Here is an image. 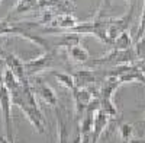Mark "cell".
I'll return each instance as SVG.
<instances>
[{
    "label": "cell",
    "instance_id": "6da1fadb",
    "mask_svg": "<svg viewBox=\"0 0 145 143\" xmlns=\"http://www.w3.org/2000/svg\"><path fill=\"white\" fill-rule=\"evenodd\" d=\"M9 92L12 97V104L18 105L20 111L29 120V123L39 133H44L45 132V117L39 108L38 102H36V97L31 86V82L25 83V85H20L19 83L18 86L10 89Z\"/></svg>",
    "mask_w": 145,
    "mask_h": 143
},
{
    "label": "cell",
    "instance_id": "7a4b0ae2",
    "mask_svg": "<svg viewBox=\"0 0 145 143\" xmlns=\"http://www.w3.org/2000/svg\"><path fill=\"white\" fill-rule=\"evenodd\" d=\"M64 58H68V57L65 53L63 56V48H52V50L44 51L36 58L23 62V66H25V72L29 77V76H35V75L41 73V72H46V70L57 67L59 62L64 60Z\"/></svg>",
    "mask_w": 145,
    "mask_h": 143
},
{
    "label": "cell",
    "instance_id": "3957f363",
    "mask_svg": "<svg viewBox=\"0 0 145 143\" xmlns=\"http://www.w3.org/2000/svg\"><path fill=\"white\" fill-rule=\"evenodd\" d=\"M138 60L137 54L134 51V47H131L128 50H115L109 51L106 56L94 58V60H89L90 66H105V64H112V66H122V64H131Z\"/></svg>",
    "mask_w": 145,
    "mask_h": 143
},
{
    "label": "cell",
    "instance_id": "277c9868",
    "mask_svg": "<svg viewBox=\"0 0 145 143\" xmlns=\"http://www.w3.org/2000/svg\"><path fill=\"white\" fill-rule=\"evenodd\" d=\"M71 92H72L71 95H72V101H74V107H76V118L77 121H80L84 113H86L90 101L99 95V89H96L93 85L89 88H74Z\"/></svg>",
    "mask_w": 145,
    "mask_h": 143
},
{
    "label": "cell",
    "instance_id": "5b68a950",
    "mask_svg": "<svg viewBox=\"0 0 145 143\" xmlns=\"http://www.w3.org/2000/svg\"><path fill=\"white\" fill-rule=\"evenodd\" d=\"M106 76H115L120 80V83H128V82H141L145 85V75L138 69L135 63L131 64H122L116 66L115 69L109 70Z\"/></svg>",
    "mask_w": 145,
    "mask_h": 143
},
{
    "label": "cell",
    "instance_id": "8992f818",
    "mask_svg": "<svg viewBox=\"0 0 145 143\" xmlns=\"http://www.w3.org/2000/svg\"><path fill=\"white\" fill-rule=\"evenodd\" d=\"M0 111L3 115V123L7 139L13 140V121H12V97L9 89L0 83Z\"/></svg>",
    "mask_w": 145,
    "mask_h": 143
},
{
    "label": "cell",
    "instance_id": "52a82bcc",
    "mask_svg": "<svg viewBox=\"0 0 145 143\" xmlns=\"http://www.w3.org/2000/svg\"><path fill=\"white\" fill-rule=\"evenodd\" d=\"M0 58L5 62L6 67L16 76V79L20 82V85H25V83L29 82V77L26 75V72H25L23 62L20 60L16 54L10 53V51H7V50H5V48L0 47Z\"/></svg>",
    "mask_w": 145,
    "mask_h": 143
},
{
    "label": "cell",
    "instance_id": "ba28073f",
    "mask_svg": "<svg viewBox=\"0 0 145 143\" xmlns=\"http://www.w3.org/2000/svg\"><path fill=\"white\" fill-rule=\"evenodd\" d=\"M135 7L137 6H129L125 15L119 16V18H110L109 25H107V37L112 44L119 34H122L123 31H128V28L131 26L132 19H134V15H135Z\"/></svg>",
    "mask_w": 145,
    "mask_h": 143
},
{
    "label": "cell",
    "instance_id": "9c48e42d",
    "mask_svg": "<svg viewBox=\"0 0 145 143\" xmlns=\"http://www.w3.org/2000/svg\"><path fill=\"white\" fill-rule=\"evenodd\" d=\"M31 82V86L35 92V95L38 97L46 104V105H51V107H55L57 102H58V98H57V93L55 91L48 85V83L42 79V77H38V76H33V79H29Z\"/></svg>",
    "mask_w": 145,
    "mask_h": 143
},
{
    "label": "cell",
    "instance_id": "30bf717a",
    "mask_svg": "<svg viewBox=\"0 0 145 143\" xmlns=\"http://www.w3.org/2000/svg\"><path fill=\"white\" fill-rule=\"evenodd\" d=\"M41 10H54L57 13H72L74 5L70 0H38Z\"/></svg>",
    "mask_w": 145,
    "mask_h": 143
},
{
    "label": "cell",
    "instance_id": "8fae6325",
    "mask_svg": "<svg viewBox=\"0 0 145 143\" xmlns=\"http://www.w3.org/2000/svg\"><path fill=\"white\" fill-rule=\"evenodd\" d=\"M76 88H89L97 82V73L91 69H78L72 73Z\"/></svg>",
    "mask_w": 145,
    "mask_h": 143
},
{
    "label": "cell",
    "instance_id": "7c38bea8",
    "mask_svg": "<svg viewBox=\"0 0 145 143\" xmlns=\"http://www.w3.org/2000/svg\"><path fill=\"white\" fill-rule=\"evenodd\" d=\"M110 117L107 114H105L102 110H99L94 114V120H93V128H91V137H90V143H97L102 133L105 132V128L109 124Z\"/></svg>",
    "mask_w": 145,
    "mask_h": 143
},
{
    "label": "cell",
    "instance_id": "4fadbf2b",
    "mask_svg": "<svg viewBox=\"0 0 145 143\" xmlns=\"http://www.w3.org/2000/svg\"><path fill=\"white\" fill-rule=\"evenodd\" d=\"M35 10L41 12L38 0H19V2L16 3V6L12 9V12L9 13V16L6 19L12 21V19H15L16 16L26 15V13H31V12H35Z\"/></svg>",
    "mask_w": 145,
    "mask_h": 143
},
{
    "label": "cell",
    "instance_id": "5bb4252c",
    "mask_svg": "<svg viewBox=\"0 0 145 143\" xmlns=\"http://www.w3.org/2000/svg\"><path fill=\"white\" fill-rule=\"evenodd\" d=\"M64 51L68 57V60L74 62L77 64H84V63H87L90 60V53L87 51L86 47L81 45V42L68 47V48H65Z\"/></svg>",
    "mask_w": 145,
    "mask_h": 143
},
{
    "label": "cell",
    "instance_id": "9a60e30c",
    "mask_svg": "<svg viewBox=\"0 0 145 143\" xmlns=\"http://www.w3.org/2000/svg\"><path fill=\"white\" fill-rule=\"evenodd\" d=\"M131 47H134V41H132V37L128 31H123L122 34H119L112 44V48L115 50H128Z\"/></svg>",
    "mask_w": 145,
    "mask_h": 143
},
{
    "label": "cell",
    "instance_id": "2e32d148",
    "mask_svg": "<svg viewBox=\"0 0 145 143\" xmlns=\"http://www.w3.org/2000/svg\"><path fill=\"white\" fill-rule=\"evenodd\" d=\"M51 75L58 80V83L68 89V91H72L76 88V83H74V79H72V75L67 73V72H57V70H51Z\"/></svg>",
    "mask_w": 145,
    "mask_h": 143
},
{
    "label": "cell",
    "instance_id": "e0dca14e",
    "mask_svg": "<svg viewBox=\"0 0 145 143\" xmlns=\"http://www.w3.org/2000/svg\"><path fill=\"white\" fill-rule=\"evenodd\" d=\"M68 140H70V132H68L67 123L64 120V117H59L58 118V142L57 143H68Z\"/></svg>",
    "mask_w": 145,
    "mask_h": 143
},
{
    "label": "cell",
    "instance_id": "ac0fdd59",
    "mask_svg": "<svg viewBox=\"0 0 145 143\" xmlns=\"http://www.w3.org/2000/svg\"><path fill=\"white\" fill-rule=\"evenodd\" d=\"M119 134L122 142H131V139L134 137V126L132 124H120L119 126Z\"/></svg>",
    "mask_w": 145,
    "mask_h": 143
},
{
    "label": "cell",
    "instance_id": "d6986e66",
    "mask_svg": "<svg viewBox=\"0 0 145 143\" xmlns=\"http://www.w3.org/2000/svg\"><path fill=\"white\" fill-rule=\"evenodd\" d=\"M134 51L137 54V58H144L145 57V34L142 35L141 38H138L137 44L134 45Z\"/></svg>",
    "mask_w": 145,
    "mask_h": 143
},
{
    "label": "cell",
    "instance_id": "ffe728a7",
    "mask_svg": "<svg viewBox=\"0 0 145 143\" xmlns=\"http://www.w3.org/2000/svg\"><path fill=\"white\" fill-rule=\"evenodd\" d=\"M145 34V0H144V6H142V15H141V21H139V28L137 31V37L141 38Z\"/></svg>",
    "mask_w": 145,
    "mask_h": 143
},
{
    "label": "cell",
    "instance_id": "44dd1931",
    "mask_svg": "<svg viewBox=\"0 0 145 143\" xmlns=\"http://www.w3.org/2000/svg\"><path fill=\"white\" fill-rule=\"evenodd\" d=\"M135 64L138 66V69H139V70L142 72V73L145 75V57H144V58H139V60H137V62H135Z\"/></svg>",
    "mask_w": 145,
    "mask_h": 143
},
{
    "label": "cell",
    "instance_id": "7402d4cb",
    "mask_svg": "<svg viewBox=\"0 0 145 143\" xmlns=\"http://www.w3.org/2000/svg\"><path fill=\"white\" fill-rule=\"evenodd\" d=\"M129 143H145V137H141V139H134L132 137Z\"/></svg>",
    "mask_w": 145,
    "mask_h": 143
},
{
    "label": "cell",
    "instance_id": "603a6c76",
    "mask_svg": "<svg viewBox=\"0 0 145 143\" xmlns=\"http://www.w3.org/2000/svg\"><path fill=\"white\" fill-rule=\"evenodd\" d=\"M0 143H15V140H10L7 137H0Z\"/></svg>",
    "mask_w": 145,
    "mask_h": 143
},
{
    "label": "cell",
    "instance_id": "cb8c5ba5",
    "mask_svg": "<svg viewBox=\"0 0 145 143\" xmlns=\"http://www.w3.org/2000/svg\"><path fill=\"white\" fill-rule=\"evenodd\" d=\"M126 3L129 6H137V0H126Z\"/></svg>",
    "mask_w": 145,
    "mask_h": 143
},
{
    "label": "cell",
    "instance_id": "d4e9b609",
    "mask_svg": "<svg viewBox=\"0 0 145 143\" xmlns=\"http://www.w3.org/2000/svg\"><path fill=\"white\" fill-rule=\"evenodd\" d=\"M122 143H129V142H122Z\"/></svg>",
    "mask_w": 145,
    "mask_h": 143
},
{
    "label": "cell",
    "instance_id": "484cf974",
    "mask_svg": "<svg viewBox=\"0 0 145 143\" xmlns=\"http://www.w3.org/2000/svg\"><path fill=\"white\" fill-rule=\"evenodd\" d=\"M0 2H2V0H0Z\"/></svg>",
    "mask_w": 145,
    "mask_h": 143
}]
</instances>
